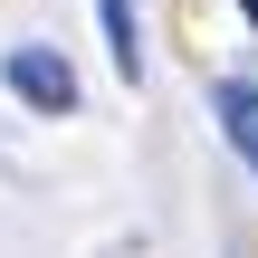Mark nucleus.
<instances>
[{"mask_svg": "<svg viewBox=\"0 0 258 258\" xmlns=\"http://www.w3.org/2000/svg\"><path fill=\"white\" fill-rule=\"evenodd\" d=\"M105 10V48H115V77L144 86V29H134V0H96Z\"/></svg>", "mask_w": 258, "mask_h": 258, "instance_id": "3", "label": "nucleus"}, {"mask_svg": "<svg viewBox=\"0 0 258 258\" xmlns=\"http://www.w3.org/2000/svg\"><path fill=\"white\" fill-rule=\"evenodd\" d=\"M239 10H249V29H258V0H239Z\"/></svg>", "mask_w": 258, "mask_h": 258, "instance_id": "4", "label": "nucleus"}, {"mask_svg": "<svg viewBox=\"0 0 258 258\" xmlns=\"http://www.w3.org/2000/svg\"><path fill=\"white\" fill-rule=\"evenodd\" d=\"M211 115H220V134L249 153V172H258V86L249 77H220V86H211Z\"/></svg>", "mask_w": 258, "mask_h": 258, "instance_id": "2", "label": "nucleus"}, {"mask_svg": "<svg viewBox=\"0 0 258 258\" xmlns=\"http://www.w3.org/2000/svg\"><path fill=\"white\" fill-rule=\"evenodd\" d=\"M10 96L19 105H38V115H77V67L57 57V48H10Z\"/></svg>", "mask_w": 258, "mask_h": 258, "instance_id": "1", "label": "nucleus"}]
</instances>
